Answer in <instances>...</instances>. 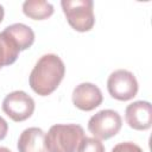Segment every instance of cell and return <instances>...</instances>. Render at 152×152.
I'll use <instances>...</instances> for the list:
<instances>
[{
	"label": "cell",
	"instance_id": "7c38bea8",
	"mask_svg": "<svg viewBox=\"0 0 152 152\" xmlns=\"http://www.w3.org/2000/svg\"><path fill=\"white\" fill-rule=\"evenodd\" d=\"M23 12L33 20H44L52 15L53 6L44 0H26L23 4Z\"/></svg>",
	"mask_w": 152,
	"mask_h": 152
},
{
	"label": "cell",
	"instance_id": "2e32d148",
	"mask_svg": "<svg viewBox=\"0 0 152 152\" xmlns=\"http://www.w3.org/2000/svg\"><path fill=\"white\" fill-rule=\"evenodd\" d=\"M4 15H5V11H4V7L0 5V23L2 21V19H4Z\"/></svg>",
	"mask_w": 152,
	"mask_h": 152
},
{
	"label": "cell",
	"instance_id": "4fadbf2b",
	"mask_svg": "<svg viewBox=\"0 0 152 152\" xmlns=\"http://www.w3.org/2000/svg\"><path fill=\"white\" fill-rule=\"evenodd\" d=\"M77 152H104V146L99 139L84 137Z\"/></svg>",
	"mask_w": 152,
	"mask_h": 152
},
{
	"label": "cell",
	"instance_id": "9c48e42d",
	"mask_svg": "<svg viewBox=\"0 0 152 152\" xmlns=\"http://www.w3.org/2000/svg\"><path fill=\"white\" fill-rule=\"evenodd\" d=\"M17 147L19 152H46L45 133L42 128L28 127L20 134Z\"/></svg>",
	"mask_w": 152,
	"mask_h": 152
},
{
	"label": "cell",
	"instance_id": "7a4b0ae2",
	"mask_svg": "<svg viewBox=\"0 0 152 152\" xmlns=\"http://www.w3.org/2000/svg\"><path fill=\"white\" fill-rule=\"evenodd\" d=\"M83 139L84 131L80 125H53L45 134L46 152H77Z\"/></svg>",
	"mask_w": 152,
	"mask_h": 152
},
{
	"label": "cell",
	"instance_id": "9a60e30c",
	"mask_svg": "<svg viewBox=\"0 0 152 152\" xmlns=\"http://www.w3.org/2000/svg\"><path fill=\"white\" fill-rule=\"evenodd\" d=\"M7 131H8V125H7L6 120L2 116H0V140H2L6 137Z\"/></svg>",
	"mask_w": 152,
	"mask_h": 152
},
{
	"label": "cell",
	"instance_id": "8fae6325",
	"mask_svg": "<svg viewBox=\"0 0 152 152\" xmlns=\"http://www.w3.org/2000/svg\"><path fill=\"white\" fill-rule=\"evenodd\" d=\"M5 31L13 37V39L18 44L20 51H24V50L31 48L34 42L33 30L25 24H21V23L12 24V25L7 26L5 28Z\"/></svg>",
	"mask_w": 152,
	"mask_h": 152
},
{
	"label": "cell",
	"instance_id": "3957f363",
	"mask_svg": "<svg viewBox=\"0 0 152 152\" xmlns=\"http://www.w3.org/2000/svg\"><path fill=\"white\" fill-rule=\"evenodd\" d=\"M63 13L69 25L78 31H90L95 24L94 2L91 0H62Z\"/></svg>",
	"mask_w": 152,
	"mask_h": 152
},
{
	"label": "cell",
	"instance_id": "8992f818",
	"mask_svg": "<svg viewBox=\"0 0 152 152\" xmlns=\"http://www.w3.org/2000/svg\"><path fill=\"white\" fill-rule=\"evenodd\" d=\"M2 110L15 122L28 119L34 112V100L23 90L10 93L2 101Z\"/></svg>",
	"mask_w": 152,
	"mask_h": 152
},
{
	"label": "cell",
	"instance_id": "6da1fadb",
	"mask_svg": "<svg viewBox=\"0 0 152 152\" xmlns=\"http://www.w3.org/2000/svg\"><path fill=\"white\" fill-rule=\"evenodd\" d=\"M64 74V63L57 55H44L38 59L30 74V87L36 94L48 96L58 88Z\"/></svg>",
	"mask_w": 152,
	"mask_h": 152
},
{
	"label": "cell",
	"instance_id": "ba28073f",
	"mask_svg": "<svg viewBox=\"0 0 152 152\" xmlns=\"http://www.w3.org/2000/svg\"><path fill=\"white\" fill-rule=\"evenodd\" d=\"M125 119L137 131H146L152 125V104L148 101H135L126 107Z\"/></svg>",
	"mask_w": 152,
	"mask_h": 152
},
{
	"label": "cell",
	"instance_id": "52a82bcc",
	"mask_svg": "<svg viewBox=\"0 0 152 152\" xmlns=\"http://www.w3.org/2000/svg\"><path fill=\"white\" fill-rule=\"evenodd\" d=\"M103 101L102 93L100 88L93 83L83 82L72 91V102L74 104L84 112H89L99 107Z\"/></svg>",
	"mask_w": 152,
	"mask_h": 152
},
{
	"label": "cell",
	"instance_id": "5b68a950",
	"mask_svg": "<svg viewBox=\"0 0 152 152\" xmlns=\"http://www.w3.org/2000/svg\"><path fill=\"white\" fill-rule=\"evenodd\" d=\"M107 89L113 99L119 101H128L137 95L139 86L135 76L131 71L119 69L109 75Z\"/></svg>",
	"mask_w": 152,
	"mask_h": 152
},
{
	"label": "cell",
	"instance_id": "5bb4252c",
	"mask_svg": "<svg viewBox=\"0 0 152 152\" xmlns=\"http://www.w3.org/2000/svg\"><path fill=\"white\" fill-rule=\"evenodd\" d=\"M112 152H144V151L137 144L131 142V141H125V142L116 144L113 147Z\"/></svg>",
	"mask_w": 152,
	"mask_h": 152
},
{
	"label": "cell",
	"instance_id": "e0dca14e",
	"mask_svg": "<svg viewBox=\"0 0 152 152\" xmlns=\"http://www.w3.org/2000/svg\"><path fill=\"white\" fill-rule=\"evenodd\" d=\"M0 152H11L7 147H2V146H0Z\"/></svg>",
	"mask_w": 152,
	"mask_h": 152
},
{
	"label": "cell",
	"instance_id": "277c9868",
	"mask_svg": "<svg viewBox=\"0 0 152 152\" xmlns=\"http://www.w3.org/2000/svg\"><path fill=\"white\" fill-rule=\"evenodd\" d=\"M122 119L116 110L102 109L94 114L88 121V129L99 140L109 139L119 133Z\"/></svg>",
	"mask_w": 152,
	"mask_h": 152
},
{
	"label": "cell",
	"instance_id": "30bf717a",
	"mask_svg": "<svg viewBox=\"0 0 152 152\" xmlns=\"http://www.w3.org/2000/svg\"><path fill=\"white\" fill-rule=\"evenodd\" d=\"M19 52V46L13 37L5 30L0 32V69L13 64L17 61Z\"/></svg>",
	"mask_w": 152,
	"mask_h": 152
}]
</instances>
